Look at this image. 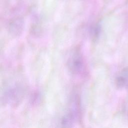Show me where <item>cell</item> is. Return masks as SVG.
<instances>
[{"label": "cell", "mask_w": 128, "mask_h": 128, "mask_svg": "<svg viewBox=\"0 0 128 128\" xmlns=\"http://www.w3.org/2000/svg\"><path fill=\"white\" fill-rule=\"evenodd\" d=\"M68 67L70 72L74 74H80L82 72L84 63L82 56L78 52H74L69 58Z\"/></svg>", "instance_id": "1"}, {"label": "cell", "mask_w": 128, "mask_h": 128, "mask_svg": "<svg viewBox=\"0 0 128 128\" xmlns=\"http://www.w3.org/2000/svg\"><path fill=\"white\" fill-rule=\"evenodd\" d=\"M128 78V68H126L123 70L121 75L118 76L116 79V85L118 88L124 86L127 82Z\"/></svg>", "instance_id": "2"}]
</instances>
